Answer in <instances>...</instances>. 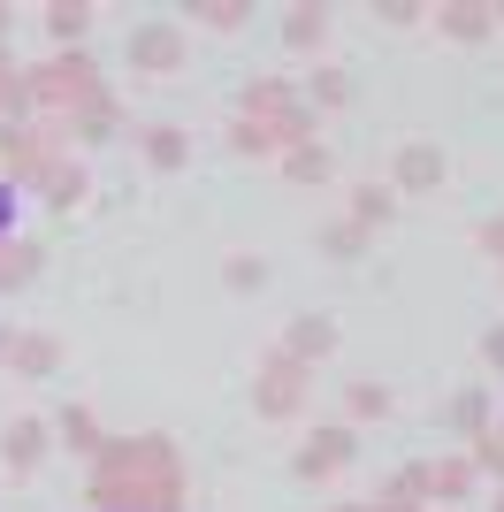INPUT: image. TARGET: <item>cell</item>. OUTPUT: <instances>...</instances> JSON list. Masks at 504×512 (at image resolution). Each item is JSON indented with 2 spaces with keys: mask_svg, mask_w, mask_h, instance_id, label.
I'll use <instances>...</instances> for the list:
<instances>
[{
  "mask_svg": "<svg viewBox=\"0 0 504 512\" xmlns=\"http://www.w3.org/2000/svg\"><path fill=\"white\" fill-rule=\"evenodd\" d=\"M16 222H23V192L8 184V176H0V245L16 237Z\"/></svg>",
  "mask_w": 504,
  "mask_h": 512,
  "instance_id": "6da1fadb",
  "label": "cell"
}]
</instances>
